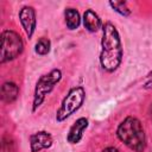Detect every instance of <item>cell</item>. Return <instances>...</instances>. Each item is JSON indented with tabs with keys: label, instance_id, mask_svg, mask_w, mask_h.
<instances>
[{
	"label": "cell",
	"instance_id": "obj_1",
	"mask_svg": "<svg viewBox=\"0 0 152 152\" xmlns=\"http://www.w3.org/2000/svg\"><path fill=\"white\" fill-rule=\"evenodd\" d=\"M124 48L120 33L114 24L107 21L102 26L100 64L107 72H114L122 63Z\"/></svg>",
	"mask_w": 152,
	"mask_h": 152
},
{
	"label": "cell",
	"instance_id": "obj_2",
	"mask_svg": "<svg viewBox=\"0 0 152 152\" xmlns=\"http://www.w3.org/2000/svg\"><path fill=\"white\" fill-rule=\"evenodd\" d=\"M116 137L133 152H144L146 148V134L141 121L133 116H126L116 127Z\"/></svg>",
	"mask_w": 152,
	"mask_h": 152
},
{
	"label": "cell",
	"instance_id": "obj_3",
	"mask_svg": "<svg viewBox=\"0 0 152 152\" xmlns=\"http://www.w3.org/2000/svg\"><path fill=\"white\" fill-rule=\"evenodd\" d=\"M62 70L61 69H52L49 72L42 75L34 86L33 91V100H32V112H36L45 101L46 96L55 89V87L62 80Z\"/></svg>",
	"mask_w": 152,
	"mask_h": 152
},
{
	"label": "cell",
	"instance_id": "obj_4",
	"mask_svg": "<svg viewBox=\"0 0 152 152\" xmlns=\"http://www.w3.org/2000/svg\"><path fill=\"white\" fill-rule=\"evenodd\" d=\"M86 101V89L82 86H76L69 89L68 94L64 96L59 108L56 112V121L63 122L72 114H75Z\"/></svg>",
	"mask_w": 152,
	"mask_h": 152
},
{
	"label": "cell",
	"instance_id": "obj_5",
	"mask_svg": "<svg viewBox=\"0 0 152 152\" xmlns=\"http://www.w3.org/2000/svg\"><path fill=\"white\" fill-rule=\"evenodd\" d=\"M24 51V42L18 32L7 28L1 32L0 63L5 64L19 57Z\"/></svg>",
	"mask_w": 152,
	"mask_h": 152
},
{
	"label": "cell",
	"instance_id": "obj_6",
	"mask_svg": "<svg viewBox=\"0 0 152 152\" xmlns=\"http://www.w3.org/2000/svg\"><path fill=\"white\" fill-rule=\"evenodd\" d=\"M18 17H19L20 25H21L26 37L28 39H31L33 37L36 27H37V14H36L34 7L28 6V5L23 6L19 10Z\"/></svg>",
	"mask_w": 152,
	"mask_h": 152
},
{
	"label": "cell",
	"instance_id": "obj_7",
	"mask_svg": "<svg viewBox=\"0 0 152 152\" xmlns=\"http://www.w3.org/2000/svg\"><path fill=\"white\" fill-rule=\"evenodd\" d=\"M53 138L46 131H38L30 135V150L31 152H40L52 146Z\"/></svg>",
	"mask_w": 152,
	"mask_h": 152
},
{
	"label": "cell",
	"instance_id": "obj_8",
	"mask_svg": "<svg viewBox=\"0 0 152 152\" xmlns=\"http://www.w3.org/2000/svg\"><path fill=\"white\" fill-rule=\"evenodd\" d=\"M89 126V120L84 116L78 118L69 128L68 134H66V141L71 145H76L78 144L82 138H83V133L84 131L88 128Z\"/></svg>",
	"mask_w": 152,
	"mask_h": 152
},
{
	"label": "cell",
	"instance_id": "obj_9",
	"mask_svg": "<svg viewBox=\"0 0 152 152\" xmlns=\"http://www.w3.org/2000/svg\"><path fill=\"white\" fill-rule=\"evenodd\" d=\"M82 21H83L84 28H86L87 31L91 32V33L97 32V31H99L100 28H102V26H103L102 20H101V18L99 17V14H97L95 11L90 10V8H88V10L84 11Z\"/></svg>",
	"mask_w": 152,
	"mask_h": 152
},
{
	"label": "cell",
	"instance_id": "obj_10",
	"mask_svg": "<svg viewBox=\"0 0 152 152\" xmlns=\"http://www.w3.org/2000/svg\"><path fill=\"white\" fill-rule=\"evenodd\" d=\"M18 96H19V87L15 82L6 81L2 83L0 88V97L2 102L12 103L18 99Z\"/></svg>",
	"mask_w": 152,
	"mask_h": 152
},
{
	"label": "cell",
	"instance_id": "obj_11",
	"mask_svg": "<svg viewBox=\"0 0 152 152\" xmlns=\"http://www.w3.org/2000/svg\"><path fill=\"white\" fill-rule=\"evenodd\" d=\"M64 20H65V25L68 27V30L74 31L77 30L78 26L81 25V15L80 12L74 8V7H66L64 11Z\"/></svg>",
	"mask_w": 152,
	"mask_h": 152
},
{
	"label": "cell",
	"instance_id": "obj_12",
	"mask_svg": "<svg viewBox=\"0 0 152 152\" xmlns=\"http://www.w3.org/2000/svg\"><path fill=\"white\" fill-rule=\"evenodd\" d=\"M51 50V42L46 37H40L34 44V52L39 56H45Z\"/></svg>",
	"mask_w": 152,
	"mask_h": 152
},
{
	"label": "cell",
	"instance_id": "obj_13",
	"mask_svg": "<svg viewBox=\"0 0 152 152\" xmlns=\"http://www.w3.org/2000/svg\"><path fill=\"white\" fill-rule=\"evenodd\" d=\"M108 5L120 15L122 17H129L131 15V10L127 6L126 1H109Z\"/></svg>",
	"mask_w": 152,
	"mask_h": 152
},
{
	"label": "cell",
	"instance_id": "obj_14",
	"mask_svg": "<svg viewBox=\"0 0 152 152\" xmlns=\"http://www.w3.org/2000/svg\"><path fill=\"white\" fill-rule=\"evenodd\" d=\"M1 152H15V142L7 134H4L1 138Z\"/></svg>",
	"mask_w": 152,
	"mask_h": 152
},
{
	"label": "cell",
	"instance_id": "obj_15",
	"mask_svg": "<svg viewBox=\"0 0 152 152\" xmlns=\"http://www.w3.org/2000/svg\"><path fill=\"white\" fill-rule=\"evenodd\" d=\"M101 152H120L116 147H114V146H107V147H104Z\"/></svg>",
	"mask_w": 152,
	"mask_h": 152
},
{
	"label": "cell",
	"instance_id": "obj_16",
	"mask_svg": "<svg viewBox=\"0 0 152 152\" xmlns=\"http://www.w3.org/2000/svg\"><path fill=\"white\" fill-rule=\"evenodd\" d=\"M144 88H145V89H152V81L146 82V83L144 84Z\"/></svg>",
	"mask_w": 152,
	"mask_h": 152
},
{
	"label": "cell",
	"instance_id": "obj_17",
	"mask_svg": "<svg viewBox=\"0 0 152 152\" xmlns=\"http://www.w3.org/2000/svg\"><path fill=\"white\" fill-rule=\"evenodd\" d=\"M147 77H150V78H152V70H151V71H150V72L147 74Z\"/></svg>",
	"mask_w": 152,
	"mask_h": 152
},
{
	"label": "cell",
	"instance_id": "obj_18",
	"mask_svg": "<svg viewBox=\"0 0 152 152\" xmlns=\"http://www.w3.org/2000/svg\"><path fill=\"white\" fill-rule=\"evenodd\" d=\"M151 119H152V104H151Z\"/></svg>",
	"mask_w": 152,
	"mask_h": 152
}]
</instances>
